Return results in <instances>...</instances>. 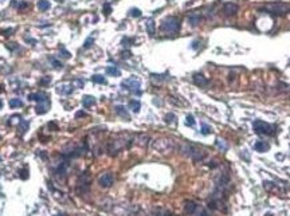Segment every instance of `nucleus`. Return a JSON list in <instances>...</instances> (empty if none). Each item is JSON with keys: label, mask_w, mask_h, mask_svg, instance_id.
<instances>
[{"label": "nucleus", "mask_w": 290, "mask_h": 216, "mask_svg": "<svg viewBox=\"0 0 290 216\" xmlns=\"http://www.w3.org/2000/svg\"><path fill=\"white\" fill-rule=\"evenodd\" d=\"M160 30L165 34H176L180 30V19L176 16H168L161 22Z\"/></svg>", "instance_id": "nucleus-1"}, {"label": "nucleus", "mask_w": 290, "mask_h": 216, "mask_svg": "<svg viewBox=\"0 0 290 216\" xmlns=\"http://www.w3.org/2000/svg\"><path fill=\"white\" fill-rule=\"evenodd\" d=\"M252 128H254V131L257 134H261V136H273L275 133V126L274 125H270L265 121H254L252 124Z\"/></svg>", "instance_id": "nucleus-2"}, {"label": "nucleus", "mask_w": 290, "mask_h": 216, "mask_svg": "<svg viewBox=\"0 0 290 216\" xmlns=\"http://www.w3.org/2000/svg\"><path fill=\"white\" fill-rule=\"evenodd\" d=\"M290 9V5H286L284 3H273V4L266 5L265 8H261V11H266L269 13H274V15H282L286 13Z\"/></svg>", "instance_id": "nucleus-3"}, {"label": "nucleus", "mask_w": 290, "mask_h": 216, "mask_svg": "<svg viewBox=\"0 0 290 216\" xmlns=\"http://www.w3.org/2000/svg\"><path fill=\"white\" fill-rule=\"evenodd\" d=\"M122 87H124V89H126V90H130V92L134 93V94H139V95L141 94V90H140L141 82L137 78H134V77L124 81V82H122Z\"/></svg>", "instance_id": "nucleus-4"}, {"label": "nucleus", "mask_w": 290, "mask_h": 216, "mask_svg": "<svg viewBox=\"0 0 290 216\" xmlns=\"http://www.w3.org/2000/svg\"><path fill=\"white\" fill-rule=\"evenodd\" d=\"M77 188H78V192H79V193H85V192L89 191V188H90V177H89V175H87V173H83L82 176L79 177Z\"/></svg>", "instance_id": "nucleus-5"}, {"label": "nucleus", "mask_w": 290, "mask_h": 216, "mask_svg": "<svg viewBox=\"0 0 290 216\" xmlns=\"http://www.w3.org/2000/svg\"><path fill=\"white\" fill-rule=\"evenodd\" d=\"M153 148L161 153H165V152L172 149V142L171 140H156L153 142Z\"/></svg>", "instance_id": "nucleus-6"}, {"label": "nucleus", "mask_w": 290, "mask_h": 216, "mask_svg": "<svg viewBox=\"0 0 290 216\" xmlns=\"http://www.w3.org/2000/svg\"><path fill=\"white\" fill-rule=\"evenodd\" d=\"M113 181H114V176L110 172H106V173H103V175H101L100 178H98V183L101 187H103V188H109V187H112V184H113Z\"/></svg>", "instance_id": "nucleus-7"}, {"label": "nucleus", "mask_w": 290, "mask_h": 216, "mask_svg": "<svg viewBox=\"0 0 290 216\" xmlns=\"http://www.w3.org/2000/svg\"><path fill=\"white\" fill-rule=\"evenodd\" d=\"M222 11H223L226 16H234L235 13L239 11V7H238V4H235V3H226Z\"/></svg>", "instance_id": "nucleus-8"}, {"label": "nucleus", "mask_w": 290, "mask_h": 216, "mask_svg": "<svg viewBox=\"0 0 290 216\" xmlns=\"http://www.w3.org/2000/svg\"><path fill=\"white\" fill-rule=\"evenodd\" d=\"M192 79H194V82H195V85L199 86V87H205L208 85V79L205 78V77L203 75V74H200V73H196V74H194V77H192Z\"/></svg>", "instance_id": "nucleus-9"}, {"label": "nucleus", "mask_w": 290, "mask_h": 216, "mask_svg": "<svg viewBox=\"0 0 290 216\" xmlns=\"http://www.w3.org/2000/svg\"><path fill=\"white\" fill-rule=\"evenodd\" d=\"M269 148H270L269 142H266V141H263V140L257 141V142H255V145H254V149L257 150V152H259V153H265V152H267Z\"/></svg>", "instance_id": "nucleus-10"}, {"label": "nucleus", "mask_w": 290, "mask_h": 216, "mask_svg": "<svg viewBox=\"0 0 290 216\" xmlns=\"http://www.w3.org/2000/svg\"><path fill=\"white\" fill-rule=\"evenodd\" d=\"M198 210H199V205L196 203H194V201H185L184 211L187 212L188 215H195Z\"/></svg>", "instance_id": "nucleus-11"}, {"label": "nucleus", "mask_w": 290, "mask_h": 216, "mask_svg": "<svg viewBox=\"0 0 290 216\" xmlns=\"http://www.w3.org/2000/svg\"><path fill=\"white\" fill-rule=\"evenodd\" d=\"M30 101H36V102H45L47 101V94L45 93H32L28 95Z\"/></svg>", "instance_id": "nucleus-12"}, {"label": "nucleus", "mask_w": 290, "mask_h": 216, "mask_svg": "<svg viewBox=\"0 0 290 216\" xmlns=\"http://www.w3.org/2000/svg\"><path fill=\"white\" fill-rule=\"evenodd\" d=\"M50 107V102L49 101H45V102H39V105L36 106V113L38 114H45L49 111Z\"/></svg>", "instance_id": "nucleus-13"}, {"label": "nucleus", "mask_w": 290, "mask_h": 216, "mask_svg": "<svg viewBox=\"0 0 290 216\" xmlns=\"http://www.w3.org/2000/svg\"><path fill=\"white\" fill-rule=\"evenodd\" d=\"M94 103H96V98L92 97V95H85L82 98V105H83V107H86V109H89V107L93 106Z\"/></svg>", "instance_id": "nucleus-14"}, {"label": "nucleus", "mask_w": 290, "mask_h": 216, "mask_svg": "<svg viewBox=\"0 0 290 216\" xmlns=\"http://www.w3.org/2000/svg\"><path fill=\"white\" fill-rule=\"evenodd\" d=\"M129 109L132 110L133 113H139L140 109H141L140 101H137V99H130V101H129Z\"/></svg>", "instance_id": "nucleus-15"}, {"label": "nucleus", "mask_w": 290, "mask_h": 216, "mask_svg": "<svg viewBox=\"0 0 290 216\" xmlns=\"http://www.w3.org/2000/svg\"><path fill=\"white\" fill-rule=\"evenodd\" d=\"M114 109H116V113L118 114V116H121V117H122V118H125L126 121L129 120V113H128V110H126V109H125V107H124V106L118 105V106H116V107H114Z\"/></svg>", "instance_id": "nucleus-16"}, {"label": "nucleus", "mask_w": 290, "mask_h": 216, "mask_svg": "<svg viewBox=\"0 0 290 216\" xmlns=\"http://www.w3.org/2000/svg\"><path fill=\"white\" fill-rule=\"evenodd\" d=\"M106 74H109V75H112V77H118V75H121V70L116 66H107Z\"/></svg>", "instance_id": "nucleus-17"}, {"label": "nucleus", "mask_w": 290, "mask_h": 216, "mask_svg": "<svg viewBox=\"0 0 290 216\" xmlns=\"http://www.w3.org/2000/svg\"><path fill=\"white\" fill-rule=\"evenodd\" d=\"M201 20V15H199V13H194V15H191L190 18H188V22H190L191 26H196L200 23Z\"/></svg>", "instance_id": "nucleus-18"}, {"label": "nucleus", "mask_w": 290, "mask_h": 216, "mask_svg": "<svg viewBox=\"0 0 290 216\" xmlns=\"http://www.w3.org/2000/svg\"><path fill=\"white\" fill-rule=\"evenodd\" d=\"M28 126H30V122L28 121H24V120H20L19 121V130H20V133L22 134H24L26 133V130L28 129Z\"/></svg>", "instance_id": "nucleus-19"}, {"label": "nucleus", "mask_w": 290, "mask_h": 216, "mask_svg": "<svg viewBox=\"0 0 290 216\" xmlns=\"http://www.w3.org/2000/svg\"><path fill=\"white\" fill-rule=\"evenodd\" d=\"M147 31H148L149 35H154V32H156V27H154L153 20H148L147 22Z\"/></svg>", "instance_id": "nucleus-20"}, {"label": "nucleus", "mask_w": 290, "mask_h": 216, "mask_svg": "<svg viewBox=\"0 0 290 216\" xmlns=\"http://www.w3.org/2000/svg\"><path fill=\"white\" fill-rule=\"evenodd\" d=\"M92 81H93L94 83H101V85H105V83H106L105 77L100 75V74H96V75H93V77H92Z\"/></svg>", "instance_id": "nucleus-21"}, {"label": "nucleus", "mask_w": 290, "mask_h": 216, "mask_svg": "<svg viewBox=\"0 0 290 216\" xmlns=\"http://www.w3.org/2000/svg\"><path fill=\"white\" fill-rule=\"evenodd\" d=\"M38 8L40 9V11H47V9L50 8V2H47V0H39Z\"/></svg>", "instance_id": "nucleus-22"}, {"label": "nucleus", "mask_w": 290, "mask_h": 216, "mask_svg": "<svg viewBox=\"0 0 290 216\" xmlns=\"http://www.w3.org/2000/svg\"><path fill=\"white\" fill-rule=\"evenodd\" d=\"M200 133L203 134V136H208V134H211L212 133V128L210 126V125H207V124H201V130H200Z\"/></svg>", "instance_id": "nucleus-23"}, {"label": "nucleus", "mask_w": 290, "mask_h": 216, "mask_svg": "<svg viewBox=\"0 0 290 216\" xmlns=\"http://www.w3.org/2000/svg\"><path fill=\"white\" fill-rule=\"evenodd\" d=\"M9 106L12 107V109H15V107H22L23 106V101L19 99V98H12L9 101Z\"/></svg>", "instance_id": "nucleus-24"}, {"label": "nucleus", "mask_w": 290, "mask_h": 216, "mask_svg": "<svg viewBox=\"0 0 290 216\" xmlns=\"http://www.w3.org/2000/svg\"><path fill=\"white\" fill-rule=\"evenodd\" d=\"M73 92V87H70V86H59L58 87V93H60V94H70Z\"/></svg>", "instance_id": "nucleus-25"}, {"label": "nucleus", "mask_w": 290, "mask_h": 216, "mask_svg": "<svg viewBox=\"0 0 290 216\" xmlns=\"http://www.w3.org/2000/svg\"><path fill=\"white\" fill-rule=\"evenodd\" d=\"M195 124H196V121H195V117L192 116V114H188L187 118H185V125L187 126H195Z\"/></svg>", "instance_id": "nucleus-26"}, {"label": "nucleus", "mask_w": 290, "mask_h": 216, "mask_svg": "<svg viewBox=\"0 0 290 216\" xmlns=\"http://www.w3.org/2000/svg\"><path fill=\"white\" fill-rule=\"evenodd\" d=\"M215 145H218V146L222 150H227V148H228L227 144H224L223 140H216V141H215Z\"/></svg>", "instance_id": "nucleus-27"}, {"label": "nucleus", "mask_w": 290, "mask_h": 216, "mask_svg": "<svg viewBox=\"0 0 290 216\" xmlns=\"http://www.w3.org/2000/svg\"><path fill=\"white\" fill-rule=\"evenodd\" d=\"M175 121H176V116H175L173 113H169L165 116V122L171 124V122H175Z\"/></svg>", "instance_id": "nucleus-28"}, {"label": "nucleus", "mask_w": 290, "mask_h": 216, "mask_svg": "<svg viewBox=\"0 0 290 216\" xmlns=\"http://www.w3.org/2000/svg\"><path fill=\"white\" fill-rule=\"evenodd\" d=\"M129 15L133 16V18H139V16H141V11L139 8H132L129 11Z\"/></svg>", "instance_id": "nucleus-29"}, {"label": "nucleus", "mask_w": 290, "mask_h": 216, "mask_svg": "<svg viewBox=\"0 0 290 216\" xmlns=\"http://www.w3.org/2000/svg\"><path fill=\"white\" fill-rule=\"evenodd\" d=\"M13 5H16L18 7V9H24L28 7V3H26V2H19V3H12Z\"/></svg>", "instance_id": "nucleus-30"}, {"label": "nucleus", "mask_w": 290, "mask_h": 216, "mask_svg": "<svg viewBox=\"0 0 290 216\" xmlns=\"http://www.w3.org/2000/svg\"><path fill=\"white\" fill-rule=\"evenodd\" d=\"M110 12H112V7H110L109 3H106V4L103 5V13H105V15H109Z\"/></svg>", "instance_id": "nucleus-31"}, {"label": "nucleus", "mask_w": 290, "mask_h": 216, "mask_svg": "<svg viewBox=\"0 0 290 216\" xmlns=\"http://www.w3.org/2000/svg\"><path fill=\"white\" fill-rule=\"evenodd\" d=\"M94 42V39L93 38H89V39H86V42H85V45H83V47L85 49H89L90 46H92V43Z\"/></svg>", "instance_id": "nucleus-32"}, {"label": "nucleus", "mask_w": 290, "mask_h": 216, "mask_svg": "<svg viewBox=\"0 0 290 216\" xmlns=\"http://www.w3.org/2000/svg\"><path fill=\"white\" fill-rule=\"evenodd\" d=\"M27 173H28V172H27V169H23V171H20V177H22L23 180H26V178L28 177V175H27Z\"/></svg>", "instance_id": "nucleus-33"}, {"label": "nucleus", "mask_w": 290, "mask_h": 216, "mask_svg": "<svg viewBox=\"0 0 290 216\" xmlns=\"http://www.w3.org/2000/svg\"><path fill=\"white\" fill-rule=\"evenodd\" d=\"M50 81H51V78H50V77H46V78H43L42 81H40V85H47Z\"/></svg>", "instance_id": "nucleus-34"}, {"label": "nucleus", "mask_w": 290, "mask_h": 216, "mask_svg": "<svg viewBox=\"0 0 290 216\" xmlns=\"http://www.w3.org/2000/svg\"><path fill=\"white\" fill-rule=\"evenodd\" d=\"M86 116V113H83V111H78V113H77V118H79V117H85Z\"/></svg>", "instance_id": "nucleus-35"}, {"label": "nucleus", "mask_w": 290, "mask_h": 216, "mask_svg": "<svg viewBox=\"0 0 290 216\" xmlns=\"http://www.w3.org/2000/svg\"><path fill=\"white\" fill-rule=\"evenodd\" d=\"M53 63L55 65V67H60V63L58 62V60H55V59H53Z\"/></svg>", "instance_id": "nucleus-36"}, {"label": "nucleus", "mask_w": 290, "mask_h": 216, "mask_svg": "<svg viewBox=\"0 0 290 216\" xmlns=\"http://www.w3.org/2000/svg\"><path fill=\"white\" fill-rule=\"evenodd\" d=\"M2 106H3V102H2V101H0V109H2Z\"/></svg>", "instance_id": "nucleus-37"}, {"label": "nucleus", "mask_w": 290, "mask_h": 216, "mask_svg": "<svg viewBox=\"0 0 290 216\" xmlns=\"http://www.w3.org/2000/svg\"><path fill=\"white\" fill-rule=\"evenodd\" d=\"M0 87H2V86H0ZM3 92V89H0V93H2Z\"/></svg>", "instance_id": "nucleus-38"}, {"label": "nucleus", "mask_w": 290, "mask_h": 216, "mask_svg": "<svg viewBox=\"0 0 290 216\" xmlns=\"http://www.w3.org/2000/svg\"><path fill=\"white\" fill-rule=\"evenodd\" d=\"M56 216H62V215H56Z\"/></svg>", "instance_id": "nucleus-39"}, {"label": "nucleus", "mask_w": 290, "mask_h": 216, "mask_svg": "<svg viewBox=\"0 0 290 216\" xmlns=\"http://www.w3.org/2000/svg\"><path fill=\"white\" fill-rule=\"evenodd\" d=\"M0 160H2V158H0Z\"/></svg>", "instance_id": "nucleus-40"}]
</instances>
